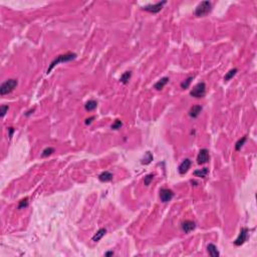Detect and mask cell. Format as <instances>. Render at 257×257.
<instances>
[{
	"label": "cell",
	"mask_w": 257,
	"mask_h": 257,
	"mask_svg": "<svg viewBox=\"0 0 257 257\" xmlns=\"http://www.w3.org/2000/svg\"><path fill=\"white\" fill-rule=\"evenodd\" d=\"M201 112H202V107L201 106H199V104H197V106H193L189 112V116L193 119H196L201 114Z\"/></svg>",
	"instance_id": "cell-12"
},
{
	"label": "cell",
	"mask_w": 257,
	"mask_h": 257,
	"mask_svg": "<svg viewBox=\"0 0 257 257\" xmlns=\"http://www.w3.org/2000/svg\"><path fill=\"white\" fill-rule=\"evenodd\" d=\"M113 174L110 172H107V171H104L99 176V179L101 182H110L113 180Z\"/></svg>",
	"instance_id": "cell-14"
},
{
	"label": "cell",
	"mask_w": 257,
	"mask_h": 257,
	"mask_svg": "<svg viewBox=\"0 0 257 257\" xmlns=\"http://www.w3.org/2000/svg\"><path fill=\"white\" fill-rule=\"evenodd\" d=\"M52 153H54V149L53 148H46V149H44V150L42 151V154H41V157H42V158H46V157H48V156H50V155L52 154Z\"/></svg>",
	"instance_id": "cell-21"
},
{
	"label": "cell",
	"mask_w": 257,
	"mask_h": 257,
	"mask_svg": "<svg viewBox=\"0 0 257 257\" xmlns=\"http://www.w3.org/2000/svg\"><path fill=\"white\" fill-rule=\"evenodd\" d=\"M28 206V198H24V199H22V200L20 201V202H19V204H18V209L20 210V209H24V208H26V207Z\"/></svg>",
	"instance_id": "cell-23"
},
{
	"label": "cell",
	"mask_w": 257,
	"mask_h": 257,
	"mask_svg": "<svg viewBox=\"0 0 257 257\" xmlns=\"http://www.w3.org/2000/svg\"><path fill=\"white\" fill-rule=\"evenodd\" d=\"M8 131H9V138L11 139V138H12V135H13V132H14V129L9 128V129H8Z\"/></svg>",
	"instance_id": "cell-29"
},
{
	"label": "cell",
	"mask_w": 257,
	"mask_h": 257,
	"mask_svg": "<svg viewBox=\"0 0 257 257\" xmlns=\"http://www.w3.org/2000/svg\"><path fill=\"white\" fill-rule=\"evenodd\" d=\"M248 239V229L247 228H242L240 230V233L236 240L234 241V245L235 246H241L242 244H244L245 241Z\"/></svg>",
	"instance_id": "cell-6"
},
{
	"label": "cell",
	"mask_w": 257,
	"mask_h": 257,
	"mask_svg": "<svg viewBox=\"0 0 257 257\" xmlns=\"http://www.w3.org/2000/svg\"><path fill=\"white\" fill-rule=\"evenodd\" d=\"M76 57V53H66V54H61V55H59V56L55 59L53 61L51 62V64L49 65L48 70L47 71H46V73H49L50 71L53 70V67L55 65H57L60 62H66V61H70V60L74 59Z\"/></svg>",
	"instance_id": "cell-1"
},
{
	"label": "cell",
	"mask_w": 257,
	"mask_h": 257,
	"mask_svg": "<svg viewBox=\"0 0 257 257\" xmlns=\"http://www.w3.org/2000/svg\"><path fill=\"white\" fill-rule=\"evenodd\" d=\"M104 255H106V256H112V255H114V252H113V251H109V252H107Z\"/></svg>",
	"instance_id": "cell-30"
},
{
	"label": "cell",
	"mask_w": 257,
	"mask_h": 257,
	"mask_svg": "<svg viewBox=\"0 0 257 257\" xmlns=\"http://www.w3.org/2000/svg\"><path fill=\"white\" fill-rule=\"evenodd\" d=\"M96 106H98V103H96V101H93V99H92V101H88L87 103L85 104L84 107L87 112H92V110L96 109Z\"/></svg>",
	"instance_id": "cell-18"
},
{
	"label": "cell",
	"mask_w": 257,
	"mask_h": 257,
	"mask_svg": "<svg viewBox=\"0 0 257 257\" xmlns=\"http://www.w3.org/2000/svg\"><path fill=\"white\" fill-rule=\"evenodd\" d=\"M245 141H246V137H243L242 139H240L238 142L236 143V146H235V149H236V151H239L240 149H241V147L243 145H244V143H245Z\"/></svg>",
	"instance_id": "cell-25"
},
{
	"label": "cell",
	"mask_w": 257,
	"mask_h": 257,
	"mask_svg": "<svg viewBox=\"0 0 257 257\" xmlns=\"http://www.w3.org/2000/svg\"><path fill=\"white\" fill-rule=\"evenodd\" d=\"M107 233V230L104 228H101V229H99V230L96 232V233L95 234V235H93V242H98V241H99V240H101V238H103V237L104 236V234Z\"/></svg>",
	"instance_id": "cell-15"
},
{
	"label": "cell",
	"mask_w": 257,
	"mask_h": 257,
	"mask_svg": "<svg viewBox=\"0 0 257 257\" xmlns=\"http://www.w3.org/2000/svg\"><path fill=\"white\" fill-rule=\"evenodd\" d=\"M93 119H95V117H92V118H90V119H87V120H85V125H90V124L92 123V121L93 120Z\"/></svg>",
	"instance_id": "cell-28"
},
{
	"label": "cell",
	"mask_w": 257,
	"mask_h": 257,
	"mask_svg": "<svg viewBox=\"0 0 257 257\" xmlns=\"http://www.w3.org/2000/svg\"><path fill=\"white\" fill-rule=\"evenodd\" d=\"M170 79L168 76H165V77H162L160 81H158L156 82V84H154V88H156L157 90H161L162 88H164V87L166 84L169 82Z\"/></svg>",
	"instance_id": "cell-11"
},
{
	"label": "cell",
	"mask_w": 257,
	"mask_h": 257,
	"mask_svg": "<svg viewBox=\"0 0 257 257\" xmlns=\"http://www.w3.org/2000/svg\"><path fill=\"white\" fill-rule=\"evenodd\" d=\"M207 251H208L209 255L212 256V257H218L220 255L219 251H218V248L216 247V245L212 244V243H210V244L207 246Z\"/></svg>",
	"instance_id": "cell-13"
},
{
	"label": "cell",
	"mask_w": 257,
	"mask_h": 257,
	"mask_svg": "<svg viewBox=\"0 0 257 257\" xmlns=\"http://www.w3.org/2000/svg\"><path fill=\"white\" fill-rule=\"evenodd\" d=\"M167 3V1H162V2H158L156 4H149L147 6H144L143 9L145 11H148V12H151V13H158L161 11V9L163 8V6Z\"/></svg>",
	"instance_id": "cell-5"
},
{
	"label": "cell",
	"mask_w": 257,
	"mask_h": 257,
	"mask_svg": "<svg viewBox=\"0 0 257 257\" xmlns=\"http://www.w3.org/2000/svg\"><path fill=\"white\" fill-rule=\"evenodd\" d=\"M212 9V4L210 1H202L200 4L196 7L195 9V15L197 17H202V16L207 15Z\"/></svg>",
	"instance_id": "cell-3"
},
{
	"label": "cell",
	"mask_w": 257,
	"mask_h": 257,
	"mask_svg": "<svg viewBox=\"0 0 257 257\" xmlns=\"http://www.w3.org/2000/svg\"><path fill=\"white\" fill-rule=\"evenodd\" d=\"M208 173H209V170L207 169V168H203V169H201V170H196V171H194V173H193V174H194L195 177L205 178Z\"/></svg>",
	"instance_id": "cell-17"
},
{
	"label": "cell",
	"mask_w": 257,
	"mask_h": 257,
	"mask_svg": "<svg viewBox=\"0 0 257 257\" xmlns=\"http://www.w3.org/2000/svg\"><path fill=\"white\" fill-rule=\"evenodd\" d=\"M121 126H123V123L120 121V120H116L115 123L112 125V129L113 130H119L121 128Z\"/></svg>",
	"instance_id": "cell-26"
},
{
	"label": "cell",
	"mask_w": 257,
	"mask_h": 257,
	"mask_svg": "<svg viewBox=\"0 0 257 257\" xmlns=\"http://www.w3.org/2000/svg\"><path fill=\"white\" fill-rule=\"evenodd\" d=\"M33 112H34V109H32L31 110H29V112H28V113H26V114H25V116H29L30 114H32V113H33Z\"/></svg>",
	"instance_id": "cell-31"
},
{
	"label": "cell",
	"mask_w": 257,
	"mask_h": 257,
	"mask_svg": "<svg viewBox=\"0 0 257 257\" xmlns=\"http://www.w3.org/2000/svg\"><path fill=\"white\" fill-rule=\"evenodd\" d=\"M237 71H238V70H237V68H232V70H230L227 73L225 74V76H224V81H230V79H232V77H233V76L237 73Z\"/></svg>",
	"instance_id": "cell-20"
},
{
	"label": "cell",
	"mask_w": 257,
	"mask_h": 257,
	"mask_svg": "<svg viewBox=\"0 0 257 257\" xmlns=\"http://www.w3.org/2000/svg\"><path fill=\"white\" fill-rule=\"evenodd\" d=\"M17 84H18L17 79H8V81H4L3 84L0 85V95L4 96V95H7V93H11L16 87H17Z\"/></svg>",
	"instance_id": "cell-2"
},
{
	"label": "cell",
	"mask_w": 257,
	"mask_h": 257,
	"mask_svg": "<svg viewBox=\"0 0 257 257\" xmlns=\"http://www.w3.org/2000/svg\"><path fill=\"white\" fill-rule=\"evenodd\" d=\"M192 79H193V76H189L188 79H185V81L181 84V87L183 88V90H186V88H188V87H190V84H191Z\"/></svg>",
	"instance_id": "cell-22"
},
{
	"label": "cell",
	"mask_w": 257,
	"mask_h": 257,
	"mask_svg": "<svg viewBox=\"0 0 257 257\" xmlns=\"http://www.w3.org/2000/svg\"><path fill=\"white\" fill-rule=\"evenodd\" d=\"M206 95V84L205 82H199L192 88L190 92V96H194V98L201 99Z\"/></svg>",
	"instance_id": "cell-4"
},
{
	"label": "cell",
	"mask_w": 257,
	"mask_h": 257,
	"mask_svg": "<svg viewBox=\"0 0 257 257\" xmlns=\"http://www.w3.org/2000/svg\"><path fill=\"white\" fill-rule=\"evenodd\" d=\"M174 197V193L172 190L170 189H166V188H163V189L160 190V199H161L162 202L167 203L171 201Z\"/></svg>",
	"instance_id": "cell-7"
},
{
	"label": "cell",
	"mask_w": 257,
	"mask_h": 257,
	"mask_svg": "<svg viewBox=\"0 0 257 257\" xmlns=\"http://www.w3.org/2000/svg\"><path fill=\"white\" fill-rule=\"evenodd\" d=\"M0 110H0V117L3 118L5 116V114L8 112V110H9V107L3 104V106H1V107H0Z\"/></svg>",
	"instance_id": "cell-27"
},
{
	"label": "cell",
	"mask_w": 257,
	"mask_h": 257,
	"mask_svg": "<svg viewBox=\"0 0 257 257\" xmlns=\"http://www.w3.org/2000/svg\"><path fill=\"white\" fill-rule=\"evenodd\" d=\"M210 160V155H209V151L207 149H202L200 150L197 157V163L199 165H203L208 163Z\"/></svg>",
	"instance_id": "cell-8"
},
{
	"label": "cell",
	"mask_w": 257,
	"mask_h": 257,
	"mask_svg": "<svg viewBox=\"0 0 257 257\" xmlns=\"http://www.w3.org/2000/svg\"><path fill=\"white\" fill-rule=\"evenodd\" d=\"M181 227H182V230H183L185 233H190V232L193 231L196 228V224H195L194 221L186 220V221H184V222L182 223Z\"/></svg>",
	"instance_id": "cell-10"
},
{
	"label": "cell",
	"mask_w": 257,
	"mask_h": 257,
	"mask_svg": "<svg viewBox=\"0 0 257 257\" xmlns=\"http://www.w3.org/2000/svg\"><path fill=\"white\" fill-rule=\"evenodd\" d=\"M191 160L190 159H185L183 160V162L181 163L180 165H179V168H178V171L179 173L181 174V175H184V174H186L188 171H189L190 167H191Z\"/></svg>",
	"instance_id": "cell-9"
},
{
	"label": "cell",
	"mask_w": 257,
	"mask_h": 257,
	"mask_svg": "<svg viewBox=\"0 0 257 257\" xmlns=\"http://www.w3.org/2000/svg\"><path fill=\"white\" fill-rule=\"evenodd\" d=\"M153 161V155H152L151 152H146L145 156H144V158L142 159V164L143 165H149L150 163Z\"/></svg>",
	"instance_id": "cell-16"
},
{
	"label": "cell",
	"mask_w": 257,
	"mask_h": 257,
	"mask_svg": "<svg viewBox=\"0 0 257 257\" xmlns=\"http://www.w3.org/2000/svg\"><path fill=\"white\" fill-rule=\"evenodd\" d=\"M154 174H149V175H147L145 177V179H144V184L146 185V186H149V185L151 184V182L153 181L154 179Z\"/></svg>",
	"instance_id": "cell-24"
},
{
	"label": "cell",
	"mask_w": 257,
	"mask_h": 257,
	"mask_svg": "<svg viewBox=\"0 0 257 257\" xmlns=\"http://www.w3.org/2000/svg\"><path fill=\"white\" fill-rule=\"evenodd\" d=\"M131 76H132V73L131 71H126V73H124L123 74H121L120 81L121 82H123L124 84H127L130 81V79H131Z\"/></svg>",
	"instance_id": "cell-19"
}]
</instances>
